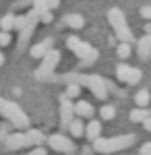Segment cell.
I'll return each instance as SVG.
<instances>
[{
    "mask_svg": "<svg viewBox=\"0 0 151 155\" xmlns=\"http://www.w3.org/2000/svg\"><path fill=\"white\" fill-rule=\"evenodd\" d=\"M137 54H139L141 60H149L151 58V35L149 33H145V35L137 41Z\"/></svg>",
    "mask_w": 151,
    "mask_h": 155,
    "instance_id": "8fae6325",
    "label": "cell"
},
{
    "mask_svg": "<svg viewBox=\"0 0 151 155\" xmlns=\"http://www.w3.org/2000/svg\"><path fill=\"white\" fill-rule=\"evenodd\" d=\"M135 141H137V134H122V137H112V139L97 137L91 143H93V149L97 153H114V151L128 149L130 145H135Z\"/></svg>",
    "mask_w": 151,
    "mask_h": 155,
    "instance_id": "7a4b0ae2",
    "label": "cell"
},
{
    "mask_svg": "<svg viewBox=\"0 0 151 155\" xmlns=\"http://www.w3.org/2000/svg\"><path fill=\"white\" fill-rule=\"evenodd\" d=\"M81 85L79 83H66V91H64V95L69 97V99H79L81 97Z\"/></svg>",
    "mask_w": 151,
    "mask_h": 155,
    "instance_id": "ac0fdd59",
    "label": "cell"
},
{
    "mask_svg": "<svg viewBox=\"0 0 151 155\" xmlns=\"http://www.w3.org/2000/svg\"><path fill=\"white\" fill-rule=\"evenodd\" d=\"M75 116H77V114H75V104L62 93V95H60V126H62V128H69L70 122L75 120Z\"/></svg>",
    "mask_w": 151,
    "mask_h": 155,
    "instance_id": "ba28073f",
    "label": "cell"
},
{
    "mask_svg": "<svg viewBox=\"0 0 151 155\" xmlns=\"http://www.w3.org/2000/svg\"><path fill=\"white\" fill-rule=\"evenodd\" d=\"M108 21L114 27V35L120 41H133V33H130V27L126 23V17L120 8H110L108 11Z\"/></svg>",
    "mask_w": 151,
    "mask_h": 155,
    "instance_id": "277c9868",
    "label": "cell"
},
{
    "mask_svg": "<svg viewBox=\"0 0 151 155\" xmlns=\"http://www.w3.org/2000/svg\"><path fill=\"white\" fill-rule=\"evenodd\" d=\"M11 41H12L11 33H8V31H4V29H0V48H6Z\"/></svg>",
    "mask_w": 151,
    "mask_h": 155,
    "instance_id": "83f0119b",
    "label": "cell"
},
{
    "mask_svg": "<svg viewBox=\"0 0 151 155\" xmlns=\"http://www.w3.org/2000/svg\"><path fill=\"white\" fill-rule=\"evenodd\" d=\"M75 114H77L79 118H93L95 107H93L87 99H81V97H79V101L75 104Z\"/></svg>",
    "mask_w": 151,
    "mask_h": 155,
    "instance_id": "7c38bea8",
    "label": "cell"
},
{
    "mask_svg": "<svg viewBox=\"0 0 151 155\" xmlns=\"http://www.w3.org/2000/svg\"><path fill=\"white\" fill-rule=\"evenodd\" d=\"M145 33H149V35H151V23L145 25Z\"/></svg>",
    "mask_w": 151,
    "mask_h": 155,
    "instance_id": "d590c367",
    "label": "cell"
},
{
    "mask_svg": "<svg viewBox=\"0 0 151 155\" xmlns=\"http://www.w3.org/2000/svg\"><path fill=\"white\" fill-rule=\"evenodd\" d=\"M69 132L75 137V139H81L83 134H85V124H83V118L75 116V120L70 122V126H69Z\"/></svg>",
    "mask_w": 151,
    "mask_h": 155,
    "instance_id": "2e32d148",
    "label": "cell"
},
{
    "mask_svg": "<svg viewBox=\"0 0 151 155\" xmlns=\"http://www.w3.org/2000/svg\"><path fill=\"white\" fill-rule=\"evenodd\" d=\"M99 116H102V120H114L116 118V107L106 104V106H102V110H99Z\"/></svg>",
    "mask_w": 151,
    "mask_h": 155,
    "instance_id": "7402d4cb",
    "label": "cell"
},
{
    "mask_svg": "<svg viewBox=\"0 0 151 155\" xmlns=\"http://www.w3.org/2000/svg\"><path fill=\"white\" fill-rule=\"evenodd\" d=\"M8 124H11V122H2V124H0V141H6V139H8V134H11V132H8Z\"/></svg>",
    "mask_w": 151,
    "mask_h": 155,
    "instance_id": "f1b7e54d",
    "label": "cell"
},
{
    "mask_svg": "<svg viewBox=\"0 0 151 155\" xmlns=\"http://www.w3.org/2000/svg\"><path fill=\"white\" fill-rule=\"evenodd\" d=\"M66 83H79L81 87H87L97 99H108L110 89H108V79L97 77V74H79V72H69L62 77Z\"/></svg>",
    "mask_w": 151,
    "mask_h": 155,
    "instance_id": "6da1fadb",
    "label": "cell"
},
{
    "mask_svg": "<svg viewBox=\"0 0 151 155\" xmlns=\"http://www.w3.org/2000/svg\"><path fill=\"white\" fill-rule=\"evenodd\" d=\"M128 72H130V66L124 64V62H120V64L116 66V79H118V81H122V83H126Z\"/></svg>",
    "mask_w": 151,
    "mask_h": 155,
    "instance_id": "cb8c5ba5",
    "label": "cell"
},
{
    "mask_svg": "<svg viewBox=\"0 0 151 155\" xmlns=\"http://www.w3.org/2000/svg\"><path fill=\"white\" fill-rule=\"evenodd\" d=\"M48 145H50V149H54L56 153H62V155H72L75 153V143L70 141L69 137H64V134H60V132H56V134H50L48 137Z\"/></svg>",
    "mask_w": 151,
    "mask_h": 155,
    "instance_id": "8992f818",
    "label": "cell"
},
{
    "mask_svg": "<svg viewBox=\"0 0 151 155\" xmlns=\"http://www.w3.org/2000/svg\"><path fill=\"white\" fill-rule=\"evenodd\" d=\"M31 8L37 12H44V11H50L46 4V0H31Z\"/></svg>",
    "mask_w": 151,
    "mask_h": 155,
    "instance_id": "4316f807",
    "label": "cell"
},
{
    "mask_svg": "<svg viewBox=\"0 0 151 155\" xmlns=\"http://www.w3.org/2000/svg\"><path fill=\"white\" fill-rule=\"evenodd\" d=\"M141 79H143V72L139 71V68H135V66H130V72H128V77H126V85H139L141 83Z\"/></svg>",
    "mask_w": 151,
    "mask_h": 155,
    "instance_id": "44dd1931",
    "label": "cell"
},
{
    "mask_svg": "<svg viewBox=\"0 0 151 155\" xmlns=\"http://www.w3.org/2000/svg\"><path fill=\"white\" fill-rule=\"evenodd\" d=\"M52 11H44V12H39V23H44V25H48V23H52Z\"/></svg>",
    "mask_w": 151,
    "mask_h": 155,
    "instance_id": "f546056e",
    "label": "cell"
},
{
    "mask_svg": "<svg viewBox=\"0 0 151 155\" xmlns=\"http://www.w3.org/2000/svg\"><path fill=\"white\" fill-rule=\"evenodd\" d=\"M46 4H48L50 11H54V8H58V6H60V0H46Z\"/></svg>",
    "mask_w": 151,
    "mask_h": 155,
    "instance_id": "836d02e7",
    "label": "cell"
},
{
    "mask_svg": "<svg viewBox=\"0 0 151 155\" xmlns=\"http://www.w3.org/2000/svg\"><path fill=\"white\" fill-rule=\"evenodd\" d=\"M58 62H60V52L58 50H50L46 56L42 58V64H39V68L35 72V77L37 79H48L54 72V68L58 66Z\"/></svg>",
    "mask_w": 151,
    "mask_h": 155,
    "instance_id": "5b68a950",
    "label": "cell"
},
{
    "mask_svg": "<svg viewBox=\"0 0 151 155\" xmlns=\"http://www.w3.org/2000/svg\"><path fill=\"white\" fill-rule=\"evenodd\" d=\"M27 137H29V141H31V145H42L46 143V134L42 130H35V128H31V130H27Z\"/></svg>",
    "mask_w": 151,
    "mask_h": 155,
    "instance_id": "ffe728a7",
    "label": "cell"
},
{
    "mask_svg": "<svg viewBox=\"0 0 151 155\" xmlns=\"http://www.w3.org/2000/svg\"><path fill=\"white\" fill-rule=\"evenodd\" d=\"M130 41H120L118 44V48H116V54H118V58H122V60H126L128 56H130Z\"/></svg>",
    "mask_w": 151,
    "mask_h": 155,
    "instance_id": "603a6c76",
    "label": "cell"
},
{
    "mask_svg": "<svg viewBox=\"0 0 151 155\" xmlns=\"http://www.w3.org/2000/svg\"><path fill=\"white\" fill-rule=\"evenodd\" d=\"M143 126H145V130H147V132H151V116L143 122Z\"/></svg>",
    "mask_w": 151,
    "mask_h": 155,
    "instance_id": "e575fe53",
    "label": "cell"
},
{
    "mask_svg": "<svg viewBox=\"0 0 151 155\" xmlns=\"http://www.w3.org/2000/svg\"><path fill=\"white\" fill-rule=\"evenodd\" d=\"M15 21H17V15H12V12L4 15V17H0V29H4V31L15 29Z\"/></svg>",
    "mask_w": 151,
    "mask_h": 155,
    "instance_id": "d6986e66",
    "label": "cell"
},
{
    "mask_svg": "<svg viewBox=\"0 0 151 155\" xmlns=\"http://www.w3.org/2000/svg\"><path fill=\"white\" fill-rule=\"evenodd\" d=\"M29 19H31V15H29V12H25V15H17V21H15V29H17V31H21L25 25L29 23Z\"/></svg>",
    "mask_w": 151,
    "mask_h": 155,
    "instance_id": "d4e9b609",
    "label": "cell"
},
{
    "mask_svg": "<svg viewBox=\"0 0 151 155\" xmlns=\"http://www.w3.org/2000/svg\"><path fill=\"white\" fill-rule=\"evenodd\" d=\"M141 155H151V143H143L141 145Z\"/></svg>",
    "mask_w": 151,
    "mask_h": 155,
    "instance_id": "d6a6232c",
    "label": "cell"
},
{
    "mask_svg": "<svg viewBox=\"0 0 151 155\" xmlns=\"http://www.w3.org/2000/svg\"><path fill=\"white\" fill-rule=\"evenodd\" d=\"M0 116H4L15 128H27V124H29V118L25 116L23 110L17 106L15 101L2 99V97H0Z\"/></svg>",
    "mask_w": 151,
    "mask_h": 155,
    "instance_id": "3957f363",
    "label": "cell"
},
{
    "mask_svg": "<svg viewBox=\"0 0 151 155\" xmlns=\"http://www.w3.org/2000/svg\"><path fill=\"white\" fill-rule=\"evenodd\" d=\"M83 25H85V19L79 12H70L60 21V27H70V29H83Z\"/></svg>",
    "mask_w": 151,
    "mask_h": 155,
    "instance_id": "4fadbf2b",
    "label": "cell"
},
{
    "mask_svg": "<svg viewBox=\"0 0 151 155\" xmlns=\"http://www.w3.org/2000/svg\"><path fill=\"white\" fill-rule=\"evenodd\" d=\"M6 145V149H23V147H31V141H29V137H27V132H11L8 134V139L4 141Z\"/></svg>",
    "mask_w": 151,
    "mask_h": 155,
    "instance_id": "9c48e42d",
    "label": "cell"
},
{
    "mask_svg": "<svg viewBox=\"0 0 151 155\" xmlns=\"http://www.w3.org/2000/svg\"><path fill=\"white\" fill-rule=\"evenodd\" d=\"M4 64V56H2V52H0V66Z\"/></svg>",
    "mask_w": 151,
    "mask_h": 155,
    "instance_id": "8d00e7d4",
    "label": "cell"
},
{
    "mask_svg": "<svg viewBox=\"0 0 151 155\" xmlns=\"http://www.w3.org/2000/svg\"><path fill=\"white\" fill-rule=\"evenodd\" d=\"M149 101H151L149 89H141L139 93L135 95V104H137L139 107H149Z\"/></svg>",
    "mask_w": 151,
    "mask_h": 155,
    "instance_id": "e0dca14e",
    "label": "cell"
},
{
    "mask_svg": "<svg viewBox=\"0 0 151 155\" xmlns=\"http://www.w3.org/2000/svg\"><path fill=\"white\" fill-rule=\"evenodd\" d=\"M85 137L89 141H95L97 137H102V122L99 120H89V124L85 126Z\"/></svg>",
    "mask_w": 151,
    "mask_h": 155,
    "instance_id": "5bb4252c",
    "label": "cell"
},
{
    "mask_svg": "<svg viewBox=\"0 0 151 155\" xmlns=\"http://www.w3.org/2000/svg\"><path fill=\"white\" fill-rule=\"evenodd\" d=\"M27 155H48V151L42 147V145H35V147H33V149H31Z\"/></svg>",
    "mask_w": 151,
    "mask_h": 155,
    "instance_id": "1f68e13d",
    "label": "cell"
},
{
    "mask_svg": "<svg viewBox=\"0 0 151 155\" xmlns=\"http://www.w3.org/2000/svg\"><path fill=\"white\" fill-rule=\"evenodd\" d=\"M79 46H81V37H79V35H70L69 39H66V48L72 50V52L79 48Z\"/></svg>",
    "mask_w": 151,
    "mask_h": 155,
    "instance_id": "484cf974",
    "label": "cell"
},
{
    "mask_svg": "<svg viewBox=\"0 0 151 155\" xmlns=\"http://www.w3.org/2000/svg\"><path fill=\"white\" fill-rule=\"evenodd\" d=\"M75 56L81 60V64H79V66H81V68H85V66H91L93 62L99 58V52L93 48L91 44H87V41H81V46L75 50Z\"/></svg>",
    "mask_w": 151,
    "mask_h": 155,
    "instance_id": "52a82bcc",
    "label": "cell"
},
{
    "mask_svg": "<svg viewBox=\"0 0 151 155\" xmlns=\"http://www.w3.org/2000/svg\"><path fill=\"white\" fill-rule=\"evenodd\" d=\"M141 17L145 19V21H151V4H145V6H141Z\"/></svg>",
    "mask_w": 151,
    "mask_h": 155,
    "instance_id": "4dcf8cb0",
    "label": "cell"
},
{
    "mask_svg": "<svg viewBox=\"0 0 151 155\" xmlns=\"http://www.w3.org/2000/svg\"><path fill=\"white\" fill-rule=\"evenodd\" d=\"M151 116V110L149 107H137V110H133L130 114H128V118H130V122H135V124H143L145 120Z\"/></svg>",
    "mask_w": 151,
    "mask_h": 155,
    "instance_id": "9a60e30c",
    "label": "cell"
},
{
    "mask_svg": "<svg viewBox=\"0 0 151 155\" xmlns=\"http://www.w3.org/2000/svg\"><path fill=\"white\" fill-rule=\"evenodd\" d=\"M52 46H54V39L52 37H46L44 41H39V44H33L31 48H29V54H31V58H44L48 52L52 50Z\"/></svg>",
    "mask_w": 151,
    "mask_h": 155,
    "instance_id": "30bf717a",
    "label": "cell"
}]
</instances>
